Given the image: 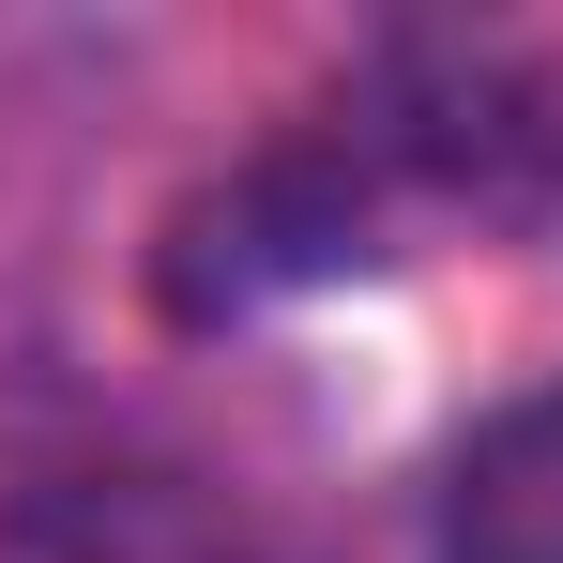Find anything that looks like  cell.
<instances>
[{
    "label": "cell",
    "mask_w": 563,
    "mask_h": 563,
    "mask_svg": "<svg viewBox=\"0 0 563 563\" xmlns=\"http://www.w3.org/2000/svg\"><path fill=\"white\" fill-rule=\"evenodd\" d=\"M563 213V77L472 31H396L351 62V92L289 122L275 153H244L229 184H198L153 244V305L213 335L260 320L289 289H335L411 260L427 229H533Z\"/></svg>",
    "instance_id": "6da1fadb"
},
{
    "label": "cell",
    "mask_w": 563,
    "mask_h": 563,
    "mask_svg": "<svg viewBox=\"0 0 563 563\" xmlns=\"http://www.w3.org/2000/svg\"><path fill=\"white\" fill-rule=\"evenodd\" d=\"M442 563H563V380L487 411L442 472Z\"/></svg>",
    "instance_id": "7a4b0ae2"
}]
</instances>
